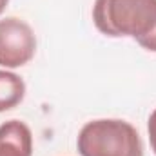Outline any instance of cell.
<instances>
[{"label": "cell", "instance_id": "obj_5", "mask_svg": "<svg viewBox=\"0 0 156 156\" xmlns=\"http://www.w3.org/2000/svg\"><path fill=\"white\" fill-rule=\"evenodd\" d=\"M26 96V83L24 80L11 73L0 71V113L16 107Z\"/></svg>", "mask_w": 156, "mask_h": 156}, {"label": "cell", "instance_id": "obj_7", "mask_svg": "<svg viewBox=\"0 0 156 156\" xmlns=\"http://www.w3.org/2000/svg\"><path fill=\"white\" fill-rule=\"evenodd\" d=\"M7 2H9V0H0V15H2V13H4V9L7 7Z\"/></svg>", "mask_w": 156, "mask_h": 156}, {"label": "cell", "instance_id": "obj_6", "mask_svg": "<svg viewBox=\"0 0 156 156\" xmlns=\"http://www.w3.org/2000/svg\"><path fill=\"white\" fill-rule=\"evenodd\" d=\"M147 133H149V142H151V149L156 154V109L151 113L149 122H147Z\"/></svg>", "mask_w": 156, "mask_h": 156}, {"label": "cell", "instance_id": "obj_3", "mask_svg": "<svg viewBox=\"0 0 156 156\" xmlns=\"http://www.w3.org/2000/svg\"><path fill=\"white\" fill-rule=\"evenodd\" d=\"M37 53V37L31 26L16 16L0 20V66L16 69L31 62Z\"/></svg>", "mask_w": 156, "mask_h": 156}, {"label": "cell", "instance_id": "obj_2", "mask_svg": "<svg viewBox=\"0 0 156 156\" xmlns=\"http://www.w3.org/2000/svg\"><path fill=\"white\" fill-rule=\"evenodd\" d=\"M76 147L80 156H144L138 131L116 118L87 122L78 134Z\"/></svg>", "mask_w": 156, "mask_h": 156}, {"label": "cell", "instance_id": "obj_1", "mask_svg": "<svg viewBox=\"0 0 156 156\" xmlns=\"http://www.w3.org/2000/svg\"><path fill=\"white\" fill-rule=\"evenodd\" d=\"M93 22L107 37H131L156 53V0H94Z\"/></svg>", "mask_w": 156, "mask_h": 156}, {"label": "cell", "instance_id": "obj_4", "mask_svg": "<svg viewBox=\"0 0 156 156\" xmlns=\"http://www.w3.org/2000/svg\"><path fill=\"white\" fill-rule=\"evenodd\" d=\"M33 134L20 120H9L0 125V156H31Z\"/></svg>", "mask_w": 156, "mask_h": 156}]
</instances>
